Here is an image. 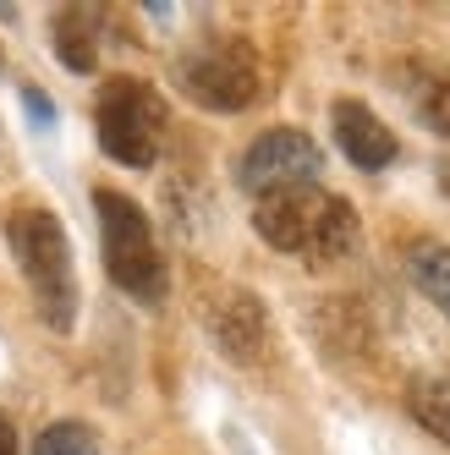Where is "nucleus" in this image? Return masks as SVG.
I'll list each match as a JSON object with an SVG mask.
<instances>
[{"label": "nucleus", "instance_id": "2eb2a0df", "mask_svg": "<svg viewBox=\"0 0 450 455\" xmlns=\"http://www.w3.org/2000/svg\"><path fill=\"white\" fill-rule=\"evenodd\" d=\"M0 455H17V428L6 422V411H0Z\"/></svg>", "mask_w": 450, "mask_h": 455}, {"label": "nucleus", "instance_id": "f03ea898", "mask_svg": "<svg viewBox=\"0 0 450 455\" xmlns=\"http://www.w3.org/2000/svg\"><path fill=\"white\" fill-rule=\"evenodd\" d=\"M6 247L17 269L34 291V302L55 335H67L77 323V275H72V242L60 231V220L44 204H12L6 209Z\"/></svg>", "mask_w": 450, "mask_h": 455}, {"label": "nucleus", "instance_id": "423d86ee", "mask_svg": "<svg viewBox=\"0 0 450 455\" xmlns=\"http://www.w3.org/2000/svg\"><path fill=\"white\" fill-rule=\"evenodd\" d=\"M318 171H325V154H318V143L308 132H297V126H269V132H259L237 159V181L253 198L280 192V187H308V181H318Z\"/></svg>", "mask_w": 450, "mask_h": 455}, {"label": "nucleus", "instance_id": "7ed1b4c3", "mask_svg": "<svg viewBox=\"0 0 450 455\" xmlns=\"http://www.w3.org/2000/svg\"><path fill=\"white\" fill-rule=\"evenodd\" d=\"M93 214H100V247H105V269L133 302L159 307L165 302V258L154 247V225L149 214L126 198V192L100 187L93 192Z\"/></svg>", "mask_w": 450, "mask_h": 455}, {"label": "nucleus", "instance_id": "9d476101", "mask_svg": "<svg viewBox=\"0 0 450 455\" xmlns=\"http://www.w3.org/2000/svg\"><path fill=\"white\" fill-rule=\"evenodd\" d=\"M406 275H412V285L450 318V247L434 242V236H412V242H406Z\"/></svg>", "mask_w": 450, "mask_h": 455}, {"label": "nucleus", "instance_id": "0eeeda50", "mask_svg": "<svg viewBox=\"0 0 450 455\" xmlns=\"http://www.w3.org/2000/svg\"><path fill=\"white\" fill-rule=\"evenodd\" d=\"M204 323H209L214 346L231 356V363H247L253 368V363H264V356H269V313H264V302L253 297V291L220 285L214 297H209Z\"/></svg>", "mask_w": 450, "mask_h": 455}, {"label": "nucleus", "instance_id": "6e6552de", "mask_svg": "<svg viewBox=\"0 0 450 455\" xmlns=\"http://www.w3.org/2000/svg\"><path fill=\"white\" fill-rule=\"evenodd\" d=\"M330 126H335V148L351 159L358 171H384L396 159V132L384 126L363 100H335V110H330Z\"/></svg>", "mask_w": 450, "mask_h": 455}, {"label": "nucleus", "instance_id": "f8f14e48", "mask_svg": "<svg viewBox=\"0 0 450 455\" xmlns=\"http://www.w3.org/2000/svg\"><path fill=\"white\" fill-rule=\"evenodd\" d=\"M406 411L417 417V428H429L439 444H450V373L417 379L406 389Z\"/></svg>", "mask_w": 450, "mask_h": 455}, {"label": "nucleus", "instance_id": "4468645a", "mask_svg": "<svg viewBox=\"0 0 450 455\" xmlns=\"http://www.w3.org/2000/svg\"><path fill=\"white\" fill-rule=\"evenodd\" d=\"M22 105H28V116H34V126H50L55 121V110H50V100L39 88H22Z\"/></svg>", "mask_w": 450, "mask_h": 455}, {"label": "nucleus", "instance_id": "20e7f679", "mask_svg": "<svg viewBox=\"0 0 450 455\" xmlns=\"http://www.w3.org/2000/svg\"><path fill=\"white\" fill-rule=\"evenodd\" d=\"M93 126H100V148L116 159V165L149 171L159 148H165V93H154V83L143 77H110L100 88V105H93Z\"/></svg>", "mask_w": 450, "mask_h": 455}, {"label": "nucleus", "instance_id": "f257e3e1", "mask_svg": "<svg viewBox=\"0 0 450 455\" xmlns=\"http://www.w3.org/2000/svg\"><path fill=\"white\" fill-rule=\"evenodd\" d=\"M253 231H259L275 252L308 258L313 269L341 264V258H351L358 242H363L358 209L346 198H335V192H325L318 181L264 192V198L253 204Z\"/></svg>", "mask_w": 450, "mask_h": 455}, {"label": "nucleus", "instance_id": "1a4fd4ad", "mask_svg": "<svg viewBox=\"0 0 450 455\" xmlns=\"http://www.w3.org/2000/svg\"><path fill=\"white\" fill-rule=\"evenodd\" d=\"M50 39L67 72H93V60H100V12H83V6L55 12Z\"/></svg>", "mask_w": 450, "mask_h": 455}, {"label": "nucleus", "instance_id": "dca6fc26", "mask_svg": "<svg viewBox=\"0 0 450 455\" xmlns=\"http://www.w3.org/2000/svg\"><path fill=\"white\" fill-rule=\"evenodd\" d=\"M439 187H445V198H450V154L439 159Z\"/></svg>", "mask_w": 450, "mask_h": 455}, {"label": "nucleus", "instance_id": "39448f33", "mask_svg": "<svg viewBox=\"0 0 450 455\" xmlns=\"http://www.w3.org/2000/svg\"><path fill=\"white\" fill-rule=\"evenodd\" d=\"M176 88L187 93L192 105H204V110L237 116V110H247L253 100H264L259 50H253L247 39H237V34L192 44L187 55H176Z\"/></svg>", "mask_w": 450, "mask_h": 455}, {"label": "nucleus", "instance_id": "9b49d317", "mask_svg": "<svg viewBox=\"0 0 450 455\" xmlns=\"http://www.w3.org/2000/svg\"><path fill=\"white\" fill-rule=\"evenodd\" d=\"M406 100H412L417 121L434 126L439 138H450V72H439V67H412L406 72Z\"/></svg>", "mask_w": 450, "mask_h": 455}, {"label": "nucleus", "instance_id": "ddd939ff", "mask_svg": "<svg viewBox=\"0 0 450 455\" xmlns=\"http://www.w3.org/2000/svg\"><path fill=\"white\" fill-rule=\"evenodd\" d=\"M34 455H100V439L83 422H50V428L34 439Z\"/></svg>", "mask_w": 450, "mask_h": 455}]
</instances>
